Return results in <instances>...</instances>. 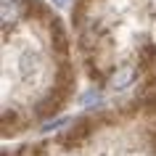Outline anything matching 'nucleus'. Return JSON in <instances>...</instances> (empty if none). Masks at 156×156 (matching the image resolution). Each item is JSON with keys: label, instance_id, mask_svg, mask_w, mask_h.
Returning <instances> with one entry per match:
<instances>
[{"label": "nucleus", "instance_id": "5", "mask_svg": "<svg viewBox=\"0 0 156 156\" xmlns=\"http://www.w3.org/2000/svg\"><path fill=\"white\" fill-rule=\"evenodd\" d=\"M90 103H101V93L93 87V90H87L82 95V106H90Z\"/></svg>", "mask_w": 156, "mask_h": 156}, {"label": "nucleus", "instance_id": "3", "mask_svg": "<svg viewBox=\"0 0 156 156\" xmlns=\"http://www.w3.org/2000/svg\"><path fill=\"white\" fill-rule=\"evenodd\" d=\"M50 42L56 45L58 53H66V32L61 27V21H50Z\"/></svg>", "mask_w": 156, "mask_h": 156}, {"label": "nucleus", "instance_id": "1", "mask_svg": "<svg viewBox=\"0 0 156 156\" xmlns=\"http://www.w3.org/2000/svg\"><path fill=\"white\" fill-rule=\"evenodd\" d=\"M135 74H138V69L132 64H127V66H119L114 74H111V80H108V90H114V93H119V90H127L132 82H135Z\"/></svg>", "mask_w": 156, "mask_h": 156}, {"label": "nucleus", "instance_id": "2", "mask_svg": "<svg viewBox=\"0 0 156 156\" xmlns=\"http://www.w3.org/2000/svg\"><path fill=\"white\" fill-rule=\"evenodd\" d=\"M40 53L37 50H24L21 53V58H19V72H21V77L24 80H29V77H34V74L40 72Z\"/></svg>", "mask_w": 156, "mask_h": 156}, {"label": "nucleus", "instance_id": "6", "mask_svg": "<svg viewBox=\"0 0 156 156\" xmlns=\"http://www.w3.org/2000/svg\"><path fill=\"white\" fill-rule=\"evenodd\" d=\"M53 3H56V5H64V0H53Z\"/></svg>", "mask_w": 156, "mask_h": 156}, {"label": "nucleus", "instance_id": "4", "mask_svg": "<svg viewBox=\"0 0 156 156\" xmlns=\"http://www.w3.org/2000/svg\"><path fill=\"white\" fill-rule=\"evenodd\" d=\"M16 8H19L16 0H3V24H8V19L11 21L16 19Z\"/></svg>", "mask_w": 156, "mask_h": 156}]
</instances>
